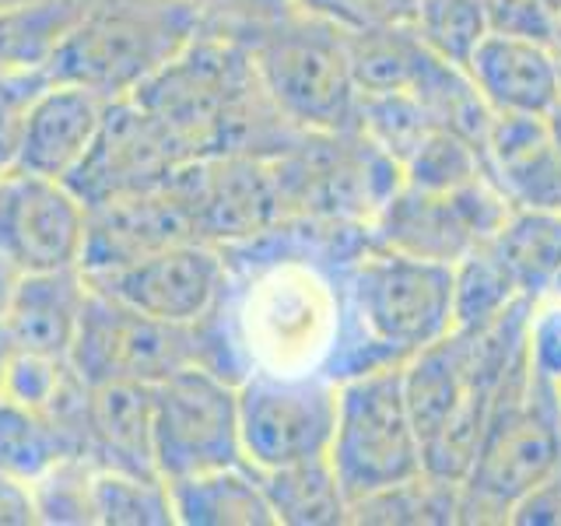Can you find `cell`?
Wrapping results in <instances>:
<instances>
[{
  "mask_svg": "<svg viewBox=\"0 0 561 526\" xmlns=\"http://www.w3.org/2000/svg\"><path fill=\"white\" fill-rule=\"evenodd\" d=\"M28 523H39V505H35L32 484L0 473V526H28Z\"/></svg>",
  "mask_w": 561,
  "mask_h": 526,
  "instance_id": "obj_39",
  "label": "cell"
},
{
  "mask_svg": "<svg viewBox=\"0 0 561 526\" xmlns=\"http://www.w3.org/2000/svg\"><path fill=\"white\" fill-rule=\"evenodd\" d=\"M548 46H551V57H554V67H558V81H561V18H558V25L551 32Z\"/></svg>",
  "mask_w": 561,
  "mask_h": 526,
  "instance_id": "obj_41",
  "label": "cell"
},
{
  "mask_svg": "<svg viewBox=\"0 0 561 526\" xmlns=\"http://www.w3.org/2000/svg\"><path fill=\"white\" fill-rule=\"evenodd\" d=\"M508 210L513 204L502 197V190L488 175L460 190L438 193L400 186L368 225V239L386 250L456 263L495 239Z\"/></svg>",
  "mask_w": 561,
  "mask_h": 526,
  "instance_id": "obj_10",
  "label": "cell"
},
{
  "mask_svg": "<svg viewBox=\"0 0 561 526\" xmlns=\"http://www.w3.org/2000/svg\"><path fill=\"white\" fill-rule=\"evenodd\" d=\"M523 295L516 277L491 250V242L478 245L473 253L453 263V302H456V330H473L502 312L513 309Z\"/></svg>",
  "mask_w": 561,
  "mask_h": 526,
  "instance_id": "obj_28",
  "label": "cell"
},
{
  "mask_svg": "<svg viewBox=\"0 0 561 526\" xmlns=\"http://www.w3.org/2000/svg\"><path fill=\"white\" fill-rule=\"evenodd\" d=\"M351 75H355L358 95H386L411 92L417 67L428 46L421 43L411 22H373L344 28Z\"/></svg>",
  "mask_w": 561,
  "mask_h": 526,
  "instance_id": "obj_23",
  "label": "cell"
},
{
  "mask_svg": "<svg viewBox=\"0 0 561 526\" xmlns=\"http://www.w3.org/2000/svg\"><path fill=\"white\" fill-rule=\"evenodd\" d=\"M84 456L102 470H127L162 478L154 464L151 382L113 379L88 386Z\"/></svg>",
  "mask_w": 561,
  "mask_h": 526,
  "instance_id": "obj_20",
  "label": "cell"
},
{
  "mask_svg": "<svg viewBox=\"0 0 561 526\" xmlns=\"http://www.w3.org/2000/svg\"><path fill=\"white\" fill-rule=\"evenodd\" d=\"M84 295L88 281L78 267L22 274L8 295L4 312H0V333H4L8 351H28V355L70 362Z\"/></svg>",
  "mask_w": 561,
  "mask_h": 526,
  "instance_id": "obj_18",
  "label": "cell"
},
{
  "mask_svg": "<svg viewBox=\"0 0 561 526\" xmlns=\"http://www.w3.org/2000/svg\"><path fill=\"white\" fill-rule=\"evenodd\" d=\"M298 4L309 8V11H320V14H333V0H298ZM333 18H337V14H333ZM337 22H341V18H337Z\"/></svg>",
  "mask_w": 561,
  "mask_h": 526,
  "instance_id": "obj_42",
  "label": "cell"
},
{
  "mask_svg": "<svg viewBox=\"0 0 561 526\" xmlns=\"http://www.w3.org/2000/svg\"><path fill=\"white\" fill-rule=\"evenodd\" d=\"M81 8L84 0H22L0 8V75L43 70Z\"/></svg>",
  "mask_w": 561,
  "mask_h": 526,
  "instance_id": "obj_27",
  "label": "cell"
},
{
  "mask_svg": "<svg viewBox=\"0 0 561 526\" xmlns=\"http://www.w3.org/2000/svg\"><path fill=\"white\" fill-rule=\"evenodd\" d=\"M508 523L513 526H561V464L513 505Z\"/></svg>",
  "mask_w": 561,
  "mask_h": 526,
  "instance_id": "obj_37",
  "label": "cell"
},
{
  "mask_svg": "<svg viewBox=\"0 0 561 526\" xmlns=\"http://www.w3.org/2000/svg\"><path fill=\"white\" fill-rule=\"evenodd\" d=\"M207 18V28L245 39L250 32L277 22L280 14L302 8L298 0H186Z\"/></svg>",
  "mask_w": 561,
  "mask_h": 526,
  "instance_id": "obj_35",
  "label": "cell"
},
{
  "mask_svg": "<svg viewBox=\"0 0 561 526\" xmlns=\"http://www.w3.org/2000/svg\"><path fill=\"white\" fill-rule=\"evenodd\" d=\"M4 362H8V341H4V333H0V379H4Z\"/></svg>",
  "mask_w": 561,
  "mask_h": 526,
  "instance_id": "obj_43",
  "label": "cell"
},
{
  "mask_svg": "<svg viewBox=\"0 0 561 526\" xmlns=\"http://www.w3.org/2000/svg\"><path fill=\"white\" fill-rule=\"evenodd\" d=\"M190 239H197V228H193L183 197L169 183L105 201L99 207H88L81 274L113 271Z\"/></svg>",
  "mask_w": 561,
  "mask_h": 526,
  "instance_id": "obj_15",
  "label": "cell"
},
{
  "mask_svg": "<svg viewBox=\"0 0 561 526\" xmlns=\"http://www.w3.org/2000/svg\"><path fill=\"white\" fill-rule=\"evenodd\" d=\"M92 288L165 323H201L221 306L228 288V260L221 245L201 239L175 242L113 271L84 274Z\"/></svg>",
  "mask_w": 561,
  "mask_h": 526,
  "instance_id": "obj_13",
  "label": "cell"
},
{
  "mask_svg": "<svg viewBox=\"0 0 561 526\" xmlns=\"http://www.w3.org/2000/svg\"><path fill=\"white\" fill-rule=\"evenodd\" d=\"M543 119H548V134H551V140H554V151L561 155V102H558L554 110H551L548 116H543Z\"/></svg>",
  "mask_w": 561,
  "mask_h": 526,
  "instance_id": "obj_40",
  "label": "cell"
},
{
  "mask_svg": "<svg viewBox=\"0 0 561 526\" xmlns=\"http://www.w3.org/2000/svg\"><path fill=\"white\" fill-rule=\"evenodd\" d=\"M88 207L46 175L0 172V263L22 274L81 271Z\"/></svg>",
  "mask_w": 561,
  "mask_h": 526,
  "instance_id": "obj_12",
  "label": "cell"
},
{
  "mask_svg": "<svg viewBox=\"0 0 561 526\" xmlns=\"http://www.w3.org/2000/svg\"><path fill=\"white\" fill-rule=\"evenodd\" d=\"M403 186L414 190H460L484 180V155L467 137L446 127H432L417 140V148L400 162Z\"/></svg>",
  "mask_w": 561,
  "mask_h": 526,
  "instance_id": "obj_30",
  "label": "cell"
},
{
  "mask_svg": "<svg viewBox=\"0 0 561 526\" xmlns=\"http://www.w3.org/2000/svg\"><path fill=\"white\" fill-rule=\"evenodd\" d=\"M204 28L207 18L186 0H84L43 78L81 84L105 102L130 99Z\"/></svg>",
  "mask_w": 561,
  "mask_h": 526,
  "instance_id": "obj_2",
  "label": "cell"
},
{
  "mask_svg": "<svg viewBox=\"0 0 561 526\" xmlns=\"http://www.w3.org/2000/svg\"><path fill=\"white\" fill-rule=\"evenodd\" d=\"M347 376L382 365H403L456 330L453 263L368 242L347 267Z\"/></svg>",
  "mask_w": 561,
  "mask_h": 526,
  "instance_id": "obj_3",
  "label": "cell"
},
{
  "mask_svg": "<svg viewBox=\"0 0 561 526\" xmlns=\"http://www.w3.org/2000/svg\"><path fill=\"white\" fill-rule=\"evenodd\" d=\"M183 162L190 158L175 148V140L158 127L154 116H148L134 99H116L102 116L95 145L64 183L78 193L84 207H99L105 201L165 186Z\"/></svg>",
  "mask_w": 561,
  "mask_h": 526,
  "instance_id": "obj_14",
  "label": "cell"
},
{
  "mask_svg": "<svg viewBox=\"0 0 561 526\" xmlns=\"http://www.w3.org/2000/svg\"><path fill=\"white\" fill-rule=\"evenodd\" d=\"M154 464L162 481L242 464L239 382L207 365H183L151 382Z\"/></svg>",
  "mask_w": 561,
  "mask_h": 526,
  "instance_id": "obj_8",
  "label": "cell"
},
{
  "mask_svg": "<svg viewBox=\"0 0 561 526\" xmlns=\"http://www.w3.org/2000/svg\"><path fill=\"white\" fill-rule=\"evenodd\" d=\"M267 502L277 516V526H347L351 499L333 470L330 456L316 460L256 470Z\"/></svg>",
  "mask_w": 561,
  "mask_h": 526,
  "instance_id": "obj_22",
  "label": "cell"
},
{
  "mask_svg": "<svg viewBox=\"0 0 561 526\" xmlns=\"http://www.w3.org/2000/svg\"><path fill=\"white\" fill-rule=\"evenodd\" d=\"M92 478L95 464L88 456H70L46 478L32 484L39 523H95L92 519Z\"/></svg>",
  "mask_w": 561,
  "mask_h": 526,
  "instance_id": "obj_32",
  "label": "cell"
},
{
  "mask_svg": "<svg viewBox=\"0 0 561 526\" xmlns=\"http://www.w3.org/2000/svg\"><path fill=\"white\" fill-rule=\"evenodd\" d=\"M105 110L110 102L81 84L46 81L25 113L11 169L64 183L95 145Z\"/></svg>",
  "mask_w": 561,
  "mask_h": 526,
  "instance_id": "obj_16",
  "label": "cell"
},
{
  "mask_svg": "<svg viewBox=\"0 0 561 526\" xmlns=\"http://www.w3.org/2000/svg\"><path fill=\"white\" fill-rule=\"evenodd\" d=\"M484 172L513 207L561 210V155L543 116L495 113L484 137Z\"/></svg>",
  "mask_w": 561,
  "mask_h": 526,
  "instance_id": "obj_19",
  "label": "cell"
},
{
  "mask_svg": "<svg viewBox=\"0 0 561 526\" xmlns=\"http://www.w3.org/2000/svg\"><path fill=\"white\" fill-rule=\"evenodd\" d=\"M355 526H449L460 523V484L417 473L351 502Z\"/></svg>",
  "mask_w": 561,
  "mask_h": 526,
  "instance_id": "obj_26",
  "label": "cell"
},
{
  "mask_svg": "<svg viewBox=\"0 0 561 526\" xmlns=\"http://www.w3.org/2000/svg\"><path fill=\"white\" fill-rule=\"evenodd\" d=\"M491 250L516 277L526 298L543 295L561 274V210L513 207L491 239Z\"/></svg>",
  "mask_w": 561,
  "mask_h": 526,
  "instance_id": "obj_24",
  "label": "cell"
},
{
  "mask_svg": "<svg viewBox=\"0 0 561 526\" xmlns=\"http://www.w3.org/2000/svg\"><path fill=\"white\" fill-rule=\"evenodd\" d=\"M11 4H22V0H0V8H11Z\"/></svg>",
  "mask_w": 561,
  "mask_h": 526,
  "instance_id": "obj_44",
  "label": "cell"
},
{
  "mask_svg": "<svg viewBox=\"0 0 561 526\" xmlns=\"http://www.w3.org/2000/svg\"><path fill=\"white\" fill-rule=\"evenodd\" d=\"M75 379V365L64 358L28 355V351H8L4 379H0V397L28 403L35 411H49Z\"/></svg>",
  "mask_w": 561,
  "mask_h": 526,
  "instance_id": "obj_33",
  "label": "cell"
},
{
  "mask_svg": "<svg viewBox=\"0 0 561 526\" xmlns=\"http://www.w3.org/2000/svg\"><path fill=\"white\" fill-rule=\"evenodd\" d=\"M488 18L495 32L530 35V39H551L561 11L551 0H488Z\"/></svg>",
  "mask_w": 561,
  "mask_h": 526,
  "instance_id": "obj_36",
  "label": "cell"
},
{
  "mask_svg": "<svg viewBox=\"0 0 561 526\" xmlns=\"http://www.w3.org/2000/svg\"><path fill=\"white\" fill-rule=\"evenodd\" d=\"M207 365L236 379L218 309L201 323H165L88 285L70 365L88 382H158L183 365Z\"/></svg>",
  "mask_w": 561,
  "mask_h": 526,
  "instance_id": "obj_6",
  "label": "cell"
},
{
  "mask_svg": "<svg viewBox=\"0 0 561 526\" xmlns=\"http://www.w3.org/2000/svg\"><path fill=\"white\" fill-rule=\"evenodd\" d=\"M337 432V382L327 376L250 373L239 382L242 460L256 470L330 456Z\"/></svg>",
  "mask_w": 561,
  "mask_h": 526,
  "instance_id": "obj_9",
  "label": "cell"
},
{
  "mask_svg": "<svg viewBox=\"0 0 561 526\" xmlns=\"http://www.w3.org/2000/svg\"><path fill=\"white\" fill-rule=\"evenodd\" d=\"M467 75L478 84L491 113L505 116H548L561 102V81L551 46L530 35L495 32L473 49Z\"/></svg>",
  "mask_w": 561,
  "mask_h": 526,
  "instance_id": "obj_17",
  "label": "cell"
},
{
  "mask_svg": "<svg viewBox=\"0 0 561 526\" xmlns=\"http://www.w3.org/2000/svg\"><path fill=\"white\" fill-rule=\"evenodd\" d=\"M368 242V228L355 221L285 218L250 242L225 245L218 323L239 382L250 373L347 376V267Z\"/></svg>",
  "mask_w": 561,
  "mask_h": 526,
  "instance_id": "obj_1",
  "label": "cell"
},
{
  "mask_svg": "<svg viewBox=\"0 0 561 526\" xmlns=\"http://www.w3.org/2000/svg\"><path fill=\"white\" fill-rule=\"evenodd\" d=\"M417 0H333V14L344 25H373V22H411Z\"/></svg>",
  "mask_w": 561,
  "mask_h": 526,
  "instance_id": "obj_38",
  "label": "cell"
},
{
  "mask_svg": "<svg viewBox=\"0 0 561 526\" xmlns=\"http://www.w3.org/2000/svg\"><path fill=\"white\" fill-rule=\"evenodd\" d=\"M551 4H554V8H558V11H561V0H551Z\"/></svg>",
  "mask_w": 561,
  "mask_h": 526,
  "instance_id": "obj_45",
  "label": "cell"
},
{
  "mask_svg": "<svg viewBox=\"0 0 561 526\" xmlns=\"http://www.w3.org/2000/svg\"><path fill=\"white\" fill-rule=\"evenodd\" d=\"M411 25L435 57L467 67L491 32L488 0H417Z\"/></svg>",
  "mask_w": 561,
  "mask_h": 526,
  "instance_id": "obj_31",
  "label": "cell"
},
{
  "mask_svg": "<svg viewBox=\"0 0 561 526\" xmlns=\"http://www.w3.org/2000/svg\"><path fill=\"white\" fill-rule=\"evenodd\" d=\"M70 456L84 453L60 421L28 408V403L0 397V473L35 484Z\"/></svg>",
  "mask_w": 561,
  "mask_h": 526,
  "instance_id": "obj_25",
  "label": "cell"
},
{
  "mask_svg": "<svg viewBox=\"0 0 561 526\" xmlns=\"http://www.w3.org/2000/svg\"><path fill=\"white\" fill-rule=\"evenodd\" d=\"M561 464V390L513 368L491 403L481 446L460 481V523H508L513 505Z\"/></svg>",
  "mask_w": 561,
  "mask_h": 526,
  "instance_id": "obj_4",
  "label": "cell"
},
{
  "mask_svg": "<svg viewBox=\"0 0 561 526\" xmlns=\"http://www.w3.org/2000/svg\"><path fill=\"white\" fill-rule=\"evenodd\" d=\"M330 464L351 502L425 473L421 435L403 393V365L368 368L337 382Z\"/></svg>",
  "mask_w": 561,
  "mask_h": 526,
  "instance_id": "obj_7",
  "label": "cell"
},
{
  "mask_svg": "<svg viewBox=\"0 0 561 526\" xmlns=\"http://www.w3.org/2000/svg\"><path fill=\"white\" fill-rule=\"evenodd\" d=\"M526 365L561 390V295H537L526 309Z\"/></svg>",
  "mask_w": 561,
  "mask_h": 526,
  "instance_id": "obj_34",
  "label": "cell"
},
{
  "mask_svg": "<svg viewBox=\"0 0 561 526\" xmlns=\"http://www.w3.org/2000/svg\"><path fill=\"white\" fill-rule=\"evenodd\" d=\"M169 186L183 197L197 239L221 250L271 232L288 218L274 158L239 151L190 158L175 169Z\"/></svg>",
  "mask_w": 561,
  "mask_h": 526,
  "instance_id": "obj_11",
  "label": "cell"
},
{
  "mask_svg": "<svg viewBox=\"0 0 561 526\" xmlns=\"http://www.w3.org/2000/svg\"><path fill=\"white\" fill-rule=\"evenodd\" d=\"M92 519L105 526H169L172 502L162 478L95 467L92 478Z\"/></svg>",
  "mask_w": 561,
  "mask_h": 526,
  "instance_id": "obj_29",
  "label": "cell"
},
{
  "mask_svg": "<svg viewBox=\"0 0 561 526\" xmlns=\"http://www.w3.org/2000/svg\"><path fill=\"white\" fill-rule=\"evenodd\" d=\"M344 28L333 14L295 8L242 39L263 92L298 130H358L362 95L351 75Z\"/></svg>",
  "mask_w": 561,
  "mask_h": 526,
  "instance_id": "obj_5",
  "label": "cell"
},
{
  "mask_svg": "<svg viewBox=\"0 0 561 526\" xmlns=\"http://www.w3.org/2000/svg\"><path fill=\"white\" fill-rule=\"evenodd\" d=\"M165 484L172 519L180 526H277L260 473L245 460Z\"/></svg>",
  "mask_w": 561,
  "mask_h": 526,
  "instance_id": "obj_21",
  "label": "cell"
}]
</instances>
